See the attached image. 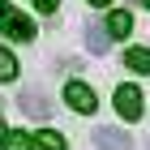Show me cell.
Wrapping results in <instances>:
<instances>
[{"mask_svg": "<svg viewBox=\"0 0 150 150\" xmlns=\"http://www.w3.org/2000/svg\"><path fill=\"white\" fill-rule=\"evenodd\" d=\"M17 107H22L26 116H35V120H43V116L52 112V103H47L43 90H22V94H17Z\"/></svg>", "mask_w": 150, "mask_h": 150, "instance_id": "5b68a950", "label": "cell"}, {"mask_svg": "<svg viewBox=\"0 0 150 150\" xmlns=\"http://www.w3.org/2000/svg\"><path fill=\"white\" fill-rule=\"evenodd\" d=\"M116 112H120V120H137L142 116V90L137 86H120L116 90Z\"/></svg>", "mask_w": 150, "mask_h": 150, "instance_id": "6da1fadb", "label": "cell"}, {"mask_svg": "<svg viewBox=\"0 0 150 150\" xmlns=\"http://www.w3.org/2000/svg\"><path fill=\"white\" fill-rule=\"evenodd\" d=\"M142 4H146V9H150V0H142Z\"/></svg>", "mask_w": 150, "mask_h": 150, "instance_id": "9a60e30c", "label": "cell"}, {"mask_svg": "<svg viewBox=\"0 0 150 150\" xmlns=\"http://www.w3.org/2000/svg\"><path fill=\"white\" fill-rule=\"evenodd\" d=\"M0 30H4V35L9 39H35V22H30V17H22V13H9L4 9V17H0Z\"/></svg>", "mask_w": 150, "mask_h": 150, "instance_id": "7a4b0ae2", "label": "cell"}, {"mask_svg": "<svg viewBox=\"0 0 150 150\" xmlns=\"http://www.w3.org/2000/svg\"><path fill=\"white\" fill-rule=\"evenodd\" d=\"M64 103L73 107V112H94V90L90 86H81V81H69V86H64Z\"/></svg>", "mask_w": 150, "mask_h": 150, "instance_id": "3957f363", "label": "cell"}, {"mask_svg": "<svg viewBox=\"0 0 150 150\" xmlns=\"http://www.w3.org/2000/svg\"><path fill=\"white\" fill-rule=\"evenodd\" d=\"M94 146H99V150H133V137L103 125V129H94Z\"/></svg>", "mask_w": 150, "mask_h": 150, "instance_id": "277c9868", "label": "cell"}, {"mask_svg": "<svg viewBox=\"0 0 150 150\" xmlns=\"http://www.w3.org/2000/svg\"><path fill=\"white\" fill-rule=\"evenodd\" d=\"M125 64L137 69V73H150V52H146V47H129V52H125Z\"/></svg>", "mask_w": 150, "mask_h": 150, "instance_id": "ba28073f", "label": "cell"}, {"mask_svg": "<svg viewBox=\"0 0 150 150\" xmlns=\"http://www.w3.org/2000/svg\"><path fill=\"white\" fill-rule=\"evenodd\" d=\"M13 77H17V60L9 47H0V81H13Z\"/></svg>", "mask_w": 150, "mask_h": 150, "instance_id": "30bf717a", "label": "cell"}, {"mask_svg": "<svg viewBox=\"0 0 150 150\" xmlns=\"http://www.w3.org/2000/svg\"><path fill=\"white\" fill-rule=\"evenodd\" d=\"M129 30H133V17H129V13H112V17H107V35L125 39Z\"/></svg>", "mask_w": 150, "mask_h": 150, "instance_id": "9c48e42d", "label": "cell"}, {"mask_svg": "<svg viewBox=\"0 0 150 150\" xmlns=\"http://www.w3.org/2000/svg\"><path fill=\"white\" fill-rule=\"evenodd\" d=\"M56 4H60V0H35V9H39V13H56Z\"/></svg>", "mask_w": 150, "mask_h": 150, "instance_id": "7c38bea8", "label": "cell"}, {"mask_svg": "<svg viewBox=\"0 0 150 150\" xmlns=\"http://www.w3.org/2000/svg\"><path fill=\"white\" fill-rule=\"evenodd\" d=\"M0 133H4V125H0Z\"/></svg>", "mask_w": 150, "mask_h": 150, "instance_id": "2e32d148", "label": "cell"}, {"mask_svg": "<svg viewBox=\"0 0 150 150\" xmlns=\"http://www.w3.org/2000/svg\"><path fill=\"white\" fill-rule=\"evenodd\" d=\"M35 146H43V150H64V137H60L56 129H43V133L35 137Z\"/></svg>", "mask_w": 150, "mask_h": 150, "instance_id": "8fae6325", "label": "cell"}, {"mask_svg": "<svg viewBox=\"0 0 150 150\" xmlns=\"http://www.w3.org/2000/svg\"><path fill=\"white\" fill-rule=\"evenodd\" d=\"M90 4H107V0H90Z\"/></svg>", "mask_w": 150, "mask_h": 150, "instance_id": "4fadbf2b", "label": "cell"}, {"mask_svg": "<svg viewBox=\"0 0 150 150\" xmlns=\"http://www.w3.org/2000/svg\"><path fill=\"white\" fill-rule=\"evenodd\" d=\"M86 47H90L94 56H103L107 52V26H90L86 30Z\"/></svg>", "mask_w": 150, "mask_h": 150, "instance_id": "52a82bcc", "label": "cell"}, {"mask_svg": "<svg viewBox=\"0 0 150 150\" xmlns=\"http://www.w3.org/2000/svg\"><path fill=\"white\" fill-rule=\"evenodd\" d=\"M0 150H35V137L13 129V133H0Z\"/></svg>", "mask_w": 150, "mask_h": 150, "instance_id": "8992f818", "label": "cell"}, {"mask_svg": "<svg viewBox=\"0 0 150 150\" xmlns=\"http://www.w3.org/2000/svg\"><path fill=\"white\" fill-rule=\"evenodd\" d=\"M0 17H4V4H0Z\"/></svg>", "mask_w": 150, "mask_h": 150, "instance_id": "5bb4252c", "label": "cell"}]
</instances>
